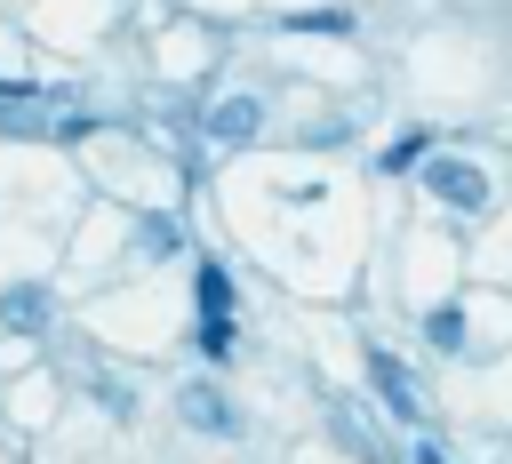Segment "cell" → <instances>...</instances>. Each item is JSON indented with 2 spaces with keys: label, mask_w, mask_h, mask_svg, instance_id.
I'll use <instances>...</instances> for the list:
<instances>
[{
  "label": "cell",
  "mask_w": 512,
  "mask_h": 464,
  "mask_svg": "<svg viewBox=\"0 0 512 464\" xmlns=\"http://www.w3.org/2000/svg\"><path fill=\"white\" fill-rule=\"evenodd\" d=\"M424 184H432L448 208H488V176H480L472 160H432V168H424Z\"/></svg>",
  "instance_id": "obj_1"
},
{
  "label": "cell",
  "mask_w": 512,
  "mask_h": 464,
  "mask_svg": "<svg viewBox=\"0 0 512 464\" xmlns=\"http://www.w3.org/2000/svg\"><path fill=\"white\" fill-rule=\"evenodd\" d=\"M256 128H264V104H256V96H224V104L208 112V136H216V144H248Z\"/></svg>",
  "instance_id": "obj_2"
},
{
  "label": "cell",
  "mask_w": 512,
  "mask_h": 464,
  "mask_svg": "<svg viewBox=\"0 0 512 464\" xmlns=\"http://www.w3.org/2000/svg\"><path fill=\"white\" fill-rule=\"evenodd\" d=\"M368 376H376V392H384L392 416H416V384H408V368H400L392 352H368Z\"/></svg>",
  "instance_id": "obj_3"
},
{
  "label": "cell",
  "mask_w": 512,
  "mask_h": 464,
  "mask_svg": "<svg viewBox=\"0 0 512 464\" xmlns=\"http://www.w3.org/2000/svg\"><path fill=\"white\" fill-rule=\"evenodd\" d=\"M176 408H184V424H200V432H232V408H224V392H208V384H184Z\"/></svg>",
  "instance_id": "obj_4"
},
{
  "label": "cell",
  "mask_w": 512,
  "mask_h": 464,
  "mask_svg": "<svg viewBox=\"0 0 512 464\" xmlns=\"http://www.w3.org/2000/svg\"><path fill=\"white\" fill-rule=\"evenodd\" d=\"M192 296H200V320H232V280H224V264H200Z\"/></svg>",
  "instance_id": "obj_5"
},
{
  "label": "cell",
  "mask_w": 512,
  "mask_h": 464,
  "mask_svg": "<svg viewBox=\"0 0 512 464\" xmlns=\"http://www.w3.org/2000/svg\"><path fill=\"white\" fill-rule=\"evenodd\" d=\"M0 312H8V328H24V336H32V328L48 320V288H8V296H0Z\"/></svg>",
  "instance_id": "obj_6"
},
{
  "label": "cell",
  "mask_w": 512,
  "mask_h": 464,
  "mask_svg": "<svg viewBox=\"0 0 512 464\" xmlns=\"http://www.w3.org/2000/svg\"><path fill=\"white\" fill-rule=\"evenodd\" d=\"M424 328H432V344H440V352H456V344H464V312H456V304H440Z\"/></svg>",
  "instance_id": "obj_7"
},
{
  "label": "cell",
  "mask_w": 512,
  "mask_h": 464,
  "mask_svg": "<svg viewBox=\"0 0 512 464\" xmlns=\"http://www.w3.org/2000/svg\"><path fill=\"white\" fill-rule=\"evenodd\" d=\"M416 160H424V136H400V144H384V160H376V168H384V176H400V168H416Z\"/></svg>",
  "instance_id": "obj_8"
},
{
  "label": "cell",
  "mask_w": 512,
  "mask_h": 464,
  "mask_svg": "<svg viewBox=\"0 0 512 464\" xmlns=\"http://www.w3.org/2000/svg\"><path fill=\"white\" fill-rule=\"evenodd\" d=\"M200 352L224 360V352H232V320H200Z\"/></svg>",
  "instance_id": "obj_9"
},
{
  "label": "cell",
  "mask_w": 512,
  "mask_h": 464,
  "mask_svg": "<svg viewBox=\"0 0 512 464\" xmlns=\"http://www.w3.org/2000/svg\"><path fill=\"white\" fill-rule=\"evenodd\" d=\"M296 24H304V32H344L352 16H344V8H312V16H296Z\"/></svg>",
  "instance_id": "obj_10"
},
{
  "label": "cell",
  "mask_w": 512,
  "mask_h": 464,
  "mask_svg": "<svg viewBox=\"0 0 512 464\" xmlns=\"http://www.w3.org/2000/svg\"><path fill=\"white\" fill-rule=\"evenodd\" d=\"M416 464H448V456H440V448H416Z\"/></svg>",
  "instance_id": "obj_11"
}]
</instances>
